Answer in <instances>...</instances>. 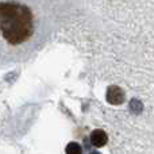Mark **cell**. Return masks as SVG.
<instances>
[{
    "label": "cell",
    "instance_id": "2",
    "mask_svg": "<svg viewBox=\"0 0 154 154\" xmlns=\"http://www.w3.org/2000/svg\"><path fill=\"white\" fill-rule=\"evenodd\" d=\"M125 91L122 88L116 87V85H111V87L107 89V95H106V99L109 104H114V106H119L125 101Z\"/></svg>",
    "mask_w": 154,
    "mask_h": 154
},
{
    "label": "cell",
    "instance_id": "5",
    "mask_svg": "<svg viewBox=\"0 0 154 154\" xmlns=\"http://www.w3.org/2000/svg\"><path fill=\"white\" fill-rule=\"evenodd\" d=\"M65 152H66V154H81L82 150H81V146H80L79 143H76V142H70V143H68Z\"/></svg>",
    "mask_w": 154,
    "mask_h": 154
},
{
    "label": "cell",
    "instance_id": "6",
    "mask_svg": "<svg viewBox=\"0 0 154 154\" xmlns=\"http://www.w3.org/2000/svg\"><path fill=\"white\" fill-rule=\"evenodd\" d=\"M91 154H100V153H99V152H92Z\"/></svg>",
    "mask_w": 154,
    "mask_h": 154
},
{
    "label": "cell",
    "instance_id": "3",
    "mask_svg": "<svg viewBox=\"0 0 154 154\" xmlns=\"http://www.w3.org/2000/svg\"><path fill=\"white\" fill-rule=\"evenodd\" d=\"M91 142L96 147H103L108 142V137L103 130H95L91 134Z\"/></svg>",
    "mask_w": 154,
    "mask_h": 154
},
{
    "label": "cell",
    "instance_id": "1",
    "mask_svg": "<svg viewBox=\"0 0 154 154\" xmlns=\"http://www.w3.org/2000/svg\"><path fill=\"white\" fill-rule=\"evenodd\" d=\"M32 14L26 5L15 2L0 3V32L11 45L23 43L32 35Z\"/></svg>",
    "mask_w": 154,
    "mask_h": 154
},
{
    "label": "cell",
    "instance_id": "4",
    "mask_svg": "<svg viewBox=\"0 0 154 154\" xmlns=\"http://www.w3.org/2000/svg\"><path fill=\"white\" fill-rule=\"evenodd\" d=\"M130 111L133 112V114H141L142 111H143V104H142L141 100H138V99H133V100L130 101Z\"/></svg>",
    "mask_w": 154,
    "mask_h": 154
}]
</instances>
